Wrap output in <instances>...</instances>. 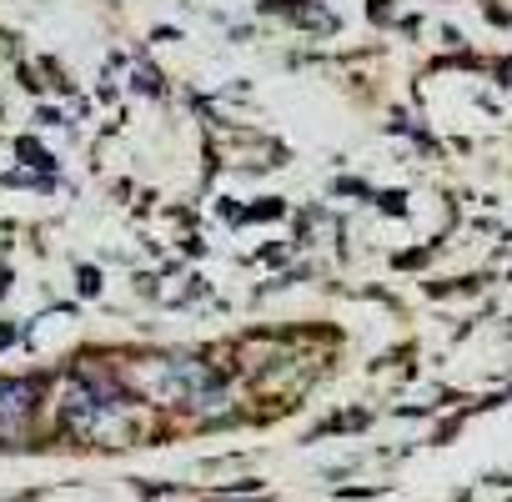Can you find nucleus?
Listing matches in <instances>:
<instances>
[{"instance_id": "obj_1", "label": "nucleus", "mask_w": 512, "mask_h": 502, "mask_svg": "<svg viewBox=\"0 0 512 502\" xmlns=\"http://www.w3.org/2000/svg\"><path fill=\"white\" fill-rule=\"evenodd\" d=\"M31 407H36V387L31 382H0V437L21 432Z\"/></svg>"}]
</instances>
